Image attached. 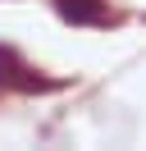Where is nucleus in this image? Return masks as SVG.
I'll return each mask as SVG.
<instances>
[{
    "label": "nucleus",
    "mask_w": 146,
    "mask_h": 151,
    "mask_svg": "<svg viewBox=\"0 0 146 151\" xmlns=\"http://www.w3.org/2000/svg\"><path fill=\"white\" fill-rule=\"evenodd\" d=\"M0 87H14V92H50V78H36V69H27L23 60L9 46H0Z\"/></svg>",
    "instance_id": "obj_1"
},
{
    "label": "nucleus",
    "mask_w": 146,
    "mask_h": 151,
    "mask_svg": "<svg viewBox=\"0 0 146 151\" xmlns=\"http://www.w3.org/2000/svg\"><path fill=\"white\" fill-rule=\"evenodd\" d=\"M55 9H59V19L73 23V28H105V23L114 19L105 0H55Z\"/></svg>",
    "instance_id": "obj_2"
}]
</instances>
